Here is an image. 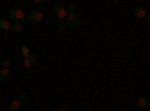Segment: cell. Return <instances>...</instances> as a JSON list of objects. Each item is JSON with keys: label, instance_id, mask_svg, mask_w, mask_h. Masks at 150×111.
<instances>
[{"label": "cell", "instance_id": "1", "mask_svg": "<svg viewBox=\"0 0 150 111\" xmlns=\"http://www.w3.org/2000/svg\"><path fill=\"white\" fill-rule=\"evenodd\" d=\"M9 18L14 23H20L21 21V24L27 21V17H24V12L21 9H18V8H12L9 11Z\"/></svg>", "mask_w": 150, "mask_h": 111}, {"label": "cell", "instance_id": "2", "mask_svg": "<svg viewBox=\"0 0 150 111\" xmlns=\"http://www.w3.org/2000/svg\"><path fill=\"white\" fill-rule=\"evenodd\" d=\"M53 11H54V14H56V17L60 20V21H63L65 18H66V15H68V11H66V8L62 5V3H56L54 6H53Z\"/></svg>", "mask_w": 150, "mask_h": 111}, {"label": "cell", "instance_id": "3", "mask_svg": "<svg viewBox=\"0 0 150 111\" xmlns=\"http://www.w3.org/2000/svg\"><path fill=\"white\" fill-rule=\"evenodd\" d=\"M80 24V15L77 12H69L66 15V26L69 27H77Z\"/></svg>", "mask_w": 150, "mask_h": 111}, {"label": "cell", "instance_id": "4", "mask_svg": "<svg viewBox=\"0 0 150 111\" xmlns=\"http://www.w3.org/2000/svg\"><path fill=\"white\" fill-rule=\"evenodd\" d=\"M44 18V14L41 11H38V9H33L32 12H29V15H27V20L32 21L33 24H39Z\"/></svg>", "mask_w": 150, "mask_h": 111}, {"label": "cell", "instance_id": "5", "mask_svg": "<svg viewBox=\"0 0 150 111\" xmlns=\"http://www.w3.org/2000/svg\"><path fill=\"white\" fill-rule=\"evenodd\" d=\"M134 15H135L137 18L143 20V18H146V17L149 15V12H147V9H146L144 6H138V8H135V11H134Z\"/></svg>", "mask_w": 150, "mask_h": 111}, {"label": "cell", "instance_id": "6", "mask_svg": "<svg viewBox=\"0 0 150 111\" xmlns=\"http://www.w3.org/2000/svg\"><path fill=\"white\" fill-rule=\"evenodd\" d=\"M9 80H11V72H9V69L2 68V69H0V81H2V83H8Z\"/></svg>", "mask_w": 150, "mask_h": 111}, {"label": "cell", "instance_id": "7", "mask_svg": "<svg viewBox=\"0 0 150 111\" xmlns=\"http://www.w3.org/2000/svg\"><path fill=\"white\" fill-rule=\"evenodd\" d=\"M137 104H138V107H140V108H143V110H147V108L150 107V99H149V98H140V99H138V102H137Z\"/></svg>", "mask_w": 150, "mask_h": 111}, {"label": "cell", "instance_id": "8", "mask_svg": "<svg viewBox=\"0 0 150 111\" xmlns=\"http://www.w3.org/2000/svg\"><path fill=\"white\" fill-rule=\"evenodd\" d=\"M35 60H36V57H35L33 54H27L26 57H24V66H26V68H30V66L35 63Z\"/></svg>", "mask_w": 150, "mask_h": 111}, {"label": "cell", "instance_id": "9", "mask_svg": "<svg viewBox=\"0 0 150 111\" xmlns=\"http://www.w3.org/2000/svg\"><path fill=\"white\" fill-rule=\"evenodd\" d=\"M9 29H11L9 20H6V18H0V30H3V32H8Z\"/></svg>", "mask_w": 150, "mask_h": 111}, {"label": "cell", "instance_id": "10", "mask_svg": "<svg viewBox=\"0 0 150 111\" xmlns=\"http://www.w3.org/2000/svg\"><path fill=\"white\" fill-rule=\"evenodd\" d=\"M18 102H20V105H24V104H27V101H29V95L27 93H20L18 95V99H17Z\"/></svg>", "mask_w": 150, "mask_h": 111}, {"label": "cell", "instance_id": "11", "mask_svg": "<svg viewBox=\"0 0 150 111\" xmlns=\"http://www.w3.org/2000/svg\"><path fill=\"white\" fill-rule=\"evenodd\" d=\"M21 29H23V24H21V23H12L9 30L14 32V33H18V32H21Z\"/></svg>", "mask_w": 150, "mask_h": 111}, {"label": "cell", "instance_id": "12", "mask_svg": "<svg viewBox=\"0 0 150 111\" xmlns=\"http://www.w3.org/2000/svg\"><path fill=\"white\" fill-rule=\"evenodd\" d=\"M0 66L5 68V69H9V66H11V59H9V57H2V59H0Z\"/></svg>", "mask_w": 150, "mask_h": 111}, {"label": "cell", "instance_id": "13", "mask_svg": "<svg viewBox=\"0 0 150 111\" xmlns=\"http://www.w3.org/2000/svg\"><path fill=\"white\" fill-rule=\"evenodd\" d=\"M20 108H21V105H20L18 101H12L9 104V107H8V111H18Z\"/></svg>", "mask_w": 150, "mask_h": 111}, {"label": "cell", "instance_id": "14", "mask_svg": "<svg viewBox=\"0 0 150 111\" xmlns=\"http://www.w3.org/2000/svg\"><path fill=\"white\" fill-rule=\"evenodd\" d=\"M21 54H23V57H26L27 54H30V50H29L27 45H23L21 47Z\"/></svg>", "mask_w": 150, "mask_h": 111}, {"label": "cell", "instance_id": "15", "mask_svg": "<svg viewBox=\"0 0 150 111\" xmlns=\"http://www.w3.org/2000/svg\"><path fill=\"white\" fill-rule=\"evenodd\" d=\"M66 27H68V26H66V23H65V21H59V30L63 32Z\"/></svg>", "mask_w": 150, "mask_h": 111}, {"label": "cell", "instance_id": "16", "mask_svg": "<svg viewBox=\"0 0 150 111\" xmlns=\"http://www.w3.org/2000/svg\"><path fill=\"white\" fill-rule=\"evenodd\" d=\"M69 12H77V3H69Z\"/></svg>", "mask_w": 150, "mask_h": 111}, {"label": "cell", "instance_id": "17", "mask_svg": "<svg viewBox=\"0 0 150 111\" xmlns=\"http://www.w3.org/2000/svg\"><path fill=\"white\" fill-rule=\"evenodd\" d=\"M36 3H38V5H44L45 2H44V0H36Z\"/></svg>", "mask_w": 150, "mask_h": 111}, {"label": "cell", "instance_id": "18", "mask_svg": "<svg viewBox=\"0 0 150 111\" xmlns=\"http://www.w3.org/2000/svg\"><path fill=\"white\" fill-rule=\"evenodd\" d=\"M62 110H63V111H68V110H69V107H68V105H63V107H62Z\"/></svg>", "mask_w": 150, "mask_h": 111}, {"label": "cell", "instance_id": "19", "mask_svg": "<svg viewBox=\"0 0 150 111\" xmlns=\"http://www.w3.org/2000/svg\"><path fill=\"white\" fill-rule=\"evenodd\" d=\"M51 111H63L62 108H54V110H51Z\"/></svg>", "mask_w": 150, "mask_h": 111}, {"label": "cell", "instance_id": "20", "mask_svg": "<svg viewBox=\"0 0 150 111\" xmlns=\"http://www.w3.org/2000/svg\"><path fill=\"white\" fill-rule=\"evenodd\" d=\"M68 111H71V110H68Z\"/></svg>", "mask_w": 150, "mask_h": 111}]
</instances>
